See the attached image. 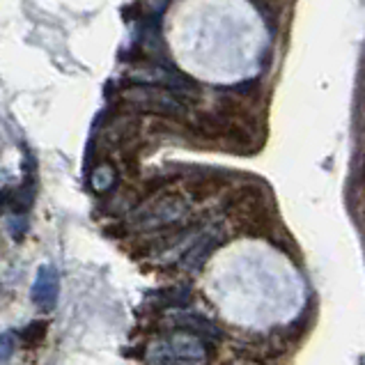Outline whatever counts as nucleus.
Masks as SVG:
<instances>
[{"mask_svg":"<svg viewBox=\"0 0 365 365\" xmlns=\"http://www.w3.org/2000/svg\"><path fill=\"white\" fill-rule=\"evenodd\" d=\"M191 214V197L182 193H159L143 202L131 214V225L140 232H163L186 221Z\"/></svg>","mask_w":365,"mask_h":365,"instance_id":"1","label":"nucleus"},{"mask_svg":"<svg viewBox=\"0 0 365 365\" xmlns=\"http://www.w3.org/2000/svg\"><path fill=\"white\" fill-rule=\"evenodd\" d=\"M207 342L193 333H175L165 342L154 345L148 354L150 365H205Z\"/></svg>","mask_w":365,"mask_h":365,"instance_id":"2","label":"nucleus"},{"mask_svg":"<svg viewBox=\"0 0 365 365\" xmlns=\"http://www.w3.org/2000/svg\"><path fill=\"white\" fill-rule=\"evenodd\" d=\"M124 101L135 110L154 113V115L161 118H180L186 110L182 97L177 92L163 88H135L124 95Z\"/></svg>","mask_w":365,"mask_h":365,"instance_id":"3","label":"nucleus"},{"mask_svg":"<svg viewBox=\"0 0 365 365\" xmlns=\"http://www.w3.org/2000/svg\"><path fill=\"white\" fill-rule=\"evenodd\" d=\"M232 120L221 115L218 110H200L195 113L189 122V131L195 140L207 143V145H221L225 143V135L230 131Z\"/></svg>","mask_w":365,"mask_h":365,"instance_id":"4","label":"nucleus"},{"mask_svg":"<svg viewBox=\"0 0 365 365\" xmlns=\"http://www.w3.org/2000/svg\"><path fill=\"white\" fill-rule=\"evenodd\" d=\"M223 242H225V230L218 223H214L210 227H202L200 237H197L195 242L189 246V250H186L184 257L180 259V264L186 271H197Z\"/></svg>","mask_w":365,"mask_h":365,"instance_id":"5","label":"nucleus"},{"mask_svg":"<svg viewBox=\"0 0 365 365\" xmlns=\"http://www.w3.org/2000/svg\"><path fill=\"white\" fill-rule=\"evenodd\" d=\"M267 207V195L264 191L259 189L255 184H242V186H235V189L227 191L225 200H223V210L225 214L235 216L237 221L244 218L248 214H253L257 210Z\"/></svg>","mask_w":365,"mask_h":365,"instance_id":"6","label":"nucleus"},{"mask_svg":"<svg viewBox=\"0 0 365 365\" xmlns=\"http://www.w3.org/2000/svg\"><path fill=\"white\" fill-rule=\"evenodd\" d=\"M170 327L186 331V333H193V336L202 338L207 345L210 342H218L223 338V331L218 324H214L212 319H207L205 315H197V312H177V315L168 317Z\"/></svg>","mask_w":365,"mask_h":365,"instance_id":"7","label":"nucleus"},{"mask_svg":"<svg viewBox=\"0 0 365 365\" xmlns=\"http://www.w3.org/2000/svg\"><path fill=\"white\" fill-rule=\"evenodd\" d=\"M58 299V274L51 267H39L33 283V301L41 310H51Z\"/></svg>","mask_w":365,"mask_h":365,"instance_id":"8","label":"nucleus"},{"mask_svg":"<svg viewBox=\"0 0 365 365\" xmlns=\"http://www.w3.org/2000/svg\"><path fill=\"white\" fill-rule=\"evenodd\" d=\"M227 186V180L216 170H205L200 175H195L186 184V193L191 200H207V197L218 195Z\"/></svg>","mask_w":365,"mask_h":365,"instance_id":"9","label":"nucleus"},{"mask_svg":"<svg viewBox=\"0 0 365 365\" xmlns=\"http://www.w3.org/2000/svg\"><path fill=\"white\" fill-rule=\"evenodd\" d=\"M90 184H92V189H95L97 193H106V191H110V189H113V184H115V170H113V165L103 163V165H99V168L92 170Z\"/></svg>","mask_w":365,"mask_h":365,"instance_id":"10","label":"nucleus"},{"mask_svg":"<svg viewBox=\"0 0 365 365\" xmlns=\"http://www.w3.org/2000/svg\"><path fill=\"white\" fill-rule=\"evenodd\" d=\"M161 301H159V306L163 308H182V306H189L191 304V292L186 289V287H173V289H165L161 292Z\"/></svg>","mask_w":365,"mask_h":365,"instance_id":"11","label":"nucleus"},{"mask_svg":"<svg viewBox=\"0 0 365 365\" xmlns=\"http://www.w3.org/2000/svg\"><path fill=\"white\" fill-rule=\"evenodd\" d=\"M46 336V322H33L28 329L19 333V338L24 340V345H37Z\"/></svg>","mask_w":365,"mask_h":365,"instance_id":"12","label":"nucleus"},{"mask_svg":"<svg viewBox=\"0 0 365 365\" xmlns=\"http://www.w3.org/2000/svg\"><path fill=\"white\" fill-rule=\"evenodd\" d=\"M253 3H257V7H262V9H274L280 5V0H253Z\"/></svg>","mask_w":365,"mask_h":365,"instance_id":"13","label":"nucleus"},{"mask_svg":"<svg viewBox=\"0 0 365 365\" xmlns=\"http://www.w3.org/2000/svg\"><path fill=\"white\" fill-rule=\"evenodd\" d=\"M359 182L365 184V154L361 156V163H359Z\"/></svg>","mask_w":365,"mask_h":365,"instance_id":"14","label":"nucleus"},{"mask_svg":"<svg viewBox=\"0 0 365 365\" xmlns=\"http://www.w3.org/2000/svg\"><path fill=\"white\" fill-rule=\"evenodd\" d=\"M363 223H365V207H363Z\"/></svg>","mask_w":365,"mask_h":365,"instance_id":"15","label":"nucleus"},{"mask_svg":"<svg viewBox=\"0 0 365 365\" xmlns=\"http://www.w3.org/2000/svg\"><path fill=\"white\" fill-rule=\"evenodd\" d=\"M363 103H365V88H363Z\"/></svg>","mask_w":365,"mask_h":365,"instance_id":"16","label":"nucleus"},{"mask_svg":"<svg viewBox=\"0 0 365 365\" xmlns=\"http://www.w3.org/2000/svg\"><path fill=\"white\" fill-rule=\"evenodd\" d=\"M363 135H365V120H363Z\"/></svg>","mask_w":365,"mask_h":365,"instance_id":"17","label":"nucleus"},{"mask_svg":"<svg viewBox=\"0 0 365 365\" xmlns=\"http://www.w3.org/2000/svg\"><path fill=\"white\" fill-rule=\"evenodd\" d=\"M223 365H232V363H223Z\"/></svg>","mask_w":365,"mask_h":365,"instance_id":"18","label":"nucleus"}]
</instances>
